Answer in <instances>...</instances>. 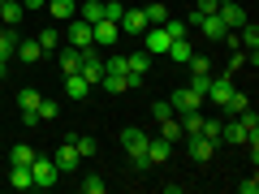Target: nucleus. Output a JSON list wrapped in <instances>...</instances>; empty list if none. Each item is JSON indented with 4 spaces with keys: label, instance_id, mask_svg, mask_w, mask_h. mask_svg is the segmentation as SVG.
<instances>
[{
    "label": "nucleus",
    "instance_id": "16",
    "mask_svg": "<svg viewBox=\"0 0 259 194\" xmlns=\"http://www.w3.org/2000/svg\"><path fill=\"white\" fill-rule=\"evenodd\" d=\"M160 138H168L173 147H177V142L186 138V129H182V121H177V112H173V117H164V121H160Z\"/></svg>",
    "mask_w": 259,
    "mask_h": 194
},
{
    "label": "nucleus",
    "instance_id": "26",
    "mask_svg": "<svg viewBox=\"0 0 259 194\" xmlns=\"http://www.w3.org/2000/svg\"><path fill=\"white\" fill-rule=\"evenodd\" d=\"M78 65H82V52L78 47H65L61 52V74H78Z\"/></svg>",
    "mask_w": 259,
    "mask_h": 194
},
{
    "label": "nucleus",
    "instance_id": "44",
    "mask_svg": "<svg viewBox=\"0 0 259 194\" xmlns=\"http://www.w3.org/2000/svg\"><path fill=\"white\" fill-rule=\"evenodd\" d=\"M0 30H5V22H0Z\"/></svg>",
    "mask_w": 259,
    "mask_h": 194
},
{
    "label": "nucleus",
    "instance_id": "5",
    "mask_svg": "<svg viewBox=\"0 0 259 194\" xmlns=\"http://www.w3.org/2000/svg\"><path fill=\"white\" fill-rule=\"evenodd\" d=\"M121 147H125V156H147V129L125 125L121 129Z\"/></svg>",
    "mask_w": 259,
    "mask_h": 194
},
{
    "label": "nucleus",
    "instance_id": "45",
    "mask_svg": "<svg viewBox=\"0 0 259 194\" xmlns=\"http://www.w3.org/2000/svg\"><path fill=\"white\" fill-rule=\"evenodd\" d=\"M0 5H5V0H0Z\"/></svg>",
    "mask_w": 259,
    "mask_h": 194
},
{
    "label": "nucleus",
    "instance_id": "28",
    "mask_svg": "<svg viewBox=\"0 0 259 194\" xmlns=\"http://www.w3.org/2000/svg\"><path fill=\"white\" fill-rule=\"evenodd\" d=\"M177 121H182V129H186V134H199V129H203V112H182Z\"/></svg>",
    "mask_w": 259,
    "mask_h": 194
},
{
    "label": "nucleus",
    "instance_id": "37",
    "mask_svg": "<svg viewBox=\"0 0 259 194\" xmlns=\"http://www.w3.org/2000/svg\"><path fill=\"white\" fill-rule=\"evenodd\" d=\"M121 13H125V5H117V0L104 5V18H108V22H121Z\"/></svg>",
    "mask_w": 259,
    "mask_h": 194
},
{
    "label": "nucleus",
    "instance_id": "13",
    "mask_svg": "<svg viewBox=\"0 0 259 194\" xmlns=\"http://www.w3.org/2000/svg\"><path fill=\"white\" fill-rule=\"evenodd\" d=\"M65 95H69V100H78V104H82L87 95H91V82H87L82 74H65Z\"/></svg>",
    "mask_w": 259,
    "mask_h": 194
},
{
    "label": "nucleus",
    "instance_id": "17",
    "mask_svg": "<svg viewBox=\"0 0 259 194\" xmlns=\"http://www.w3.org/2000/svg\"><path fill=\"white\" fill-rule=\"evenodd\" d=\"M91 35H95V43H117L121 26H117V22H108V18H104V22H95V26H91Z\"/></svg>",
    "mask_w": 259,
    "mask_h": 194
},
{
    "label": "nucleus",
    "instance_id": "18",
    "mask_svg": "<svg viewBox=\"0 0 259 194\" xmlns=\"http://www.w3.org/2000/svg\"><path fill=\"white\" fill-rule=\"evenodd\" d=\"M13 52L22 56L26 65H35V61H44V47H39V39H18V47Z\"/></svg>",
    "mask_w": 259,
    "mask_h": 194
},
{
    "label": "nucleus",
    "instance_id": "38",
    "mask_svg": "<svg viewBox=\"0 0 259 194\" xmlns=\"http://www.w3.org/2000/svg\"><path fill=\"white\" fill-rule=\"evenodd\" d=\"M104 91H108V95H121V91H125V78H104Z\"/></svg>",
    "mask_w": 259,
    "mask_h": 194
},
{
    "label": "nucleus",
    "instance_id": "21",
    "mask_svg": "<svg viewBox=\"0 0 259 194\" xmlns=\"http://www.w3.org/2000/svg\"><path fill=\"white\" fill-rule=\"evenodd\" d=\"M9 185L13 190H30V164H9Z\"/></svg>",
    "mask_w": 259,
    "mask_h": 194
},
{
    "label": "nucleus",
    "instance_id": "31",
    "mask_svg": "<svg viewBox=\"0 0 259 194\" xmlns=\"http://www.w3.org/2000/svg\"><path fill=\"white\" fill-rule=\"evenodd\" d=\"M30 160H35V151H30L26 142H18V147L9 151V164H30Z\"/></svg>",
    "mask_w": 259,
    "mask_h": 194
},
{
    "label": "nucleus",
    "instance_id": "24",
    "mask_svg": "<svg viewBox=\"0 0 259 194\" xmlns=\"http://www.w3.org/2000/svg\"><path fill=\"white\" fill-rule=\"evenodd\" d=\"M78 18L91 22V26H95V22H104V0H87V5H78Z\"/></svg>",
    "mask_w": 259,
    "mask_h": 194
},
{
    "label": "nucleus",
    "instance_id": "32",
    "mask_svg": "<svg viewBox=\"0 0 259 194\" xmlns=\"http://www.w3.org/2000/svg\"><path fill=\"white\" fill-rule=\"evenodd\" d=\"M35 112H39V121H52L61 108H56V100H44V95H39V108H35Z\"/></svg>",
    "mask_w": 259,
    "mask_h": 194
},
{
    "label": "nucleus",
    "instance_id": "20",
    "mask_svg": "<svg viewBox=\"0 0 259 194\" xmlns=\"http://www.w3.org/2000/svg\"><path fill=\"white\" fill-rule=\"evenodd\" d=\"M48 13H52L56 22H69V18H78V5L74 0H48Z\"/></svg>",
    "mask_w": 259,
    "mask_h": 194
},
{
    "label": "nucleus",
    "instance_id": "22",
    "mask_svg": "<svg viewBox=\"0 0 259 194\" xmlns=\"http://www.w3.org/2000/svg\"><path fill=\"white\" fill-rule=\"evenodd\" d=\"M18 26H5V30H0V61H9V56H13V47H18Z\"/></svg>",
    "mask_w": 259,
    "mask_h": 194
},
{
    "label": "nucleus",
    "instance_id": "36",
    "mask_svg": "<svg viewBox=\"0 0 259 194\" xmlns=\"http://www.w3.org/2000/svg\"><path fill=\"white\" fill-rule=\"evenodd\" d=\"M56 43H61V35H56L52 26H44V30H39V47H44V52H48V47H56Z\"/></svg>",
    "mask_w": 259,
    "mask_h": 194
},
{
    "label": "nucleus",
    "instance_id": "2",
    "mask_svg": "<svg viewBox=\"0 0 259 194\" xmlns=\"http://www.w3.org/2000/svg\"><path fill=\"white\" fill-rule=\"evenodd\" d=\"M56 177H61V168H56L48 156L30 160V181H35V185H44V190H48V185H56Z\"/></svg>",
    "mask_w": 259,
    "mask_h": 194
},
{
    "label": "nucleus",
    "instance_id": "10",
    "mask_svg": "<svg viewBox=\"0 0 259 194\" xmlns=\"http://www.w3.org/2000/svg\"><path fill=\"white\" fill-rule=\"evenodd\" d=\"M52 164L61 168V173H74V168H78V147H74V134H69V138H65V147L52 156Z\"/></svg>",
    "mask_w": 259,
    "mask_h": 194
},
{
    "label": "nucleus",
    "instance_id": "7",
    "mask_svg": "<svg viewBox=\"0 0 259 194\" xmlns=\"http://www.w3.org/2000/svg\"><path fill=\"white\" fill-rule=\"evenodd\" d=\"M78 74H82L87 78V82H100V78H104V56L100 52H95V47H87V52H82V65H78Z\"/></svg>",
    "mask_w": 259,
    "mask_h": 194
},
{
    "label": "nucleus",
    "instance_id": "30",
    "mask_svg": "<svg viewBox=\"0 0 259 194\" xmlns=\"http://www.w3.org/2000/svg\"><path fill=\"white\" fill-rule=\"evenodd\" d=\"M164 30H168V39H186V35H190V26H186L182 18H173V13H168V22H164Z\"/></svg>",
    "mask_w": 259,
    "mask_h": 194
},
{
    "label": "nucleus",
    "instance_id": "43",
    "mask_svg": "<svg viewBox=\"0 0 259 194\" xmlns=\"http://www.w3.org/2000/svg\"><path fill=\"white\" fill-rule=\"evenodd\" d=\"M22 9H44V0H22Z\"/></svg>",
    "mask_w": 259,
    "mask_h": 194
},
{
    "label": "nucleus",
    "instance_id": "4",
    "mask_svg": "<svg viewBox=\"0 0 259 194\" xmlns=\"http://www.w3.org/2000/svg\"><path fill=\"white\" fill-rule=\"evenodd\" d=\"M186 151H190L194 164H207V160L216 156V142H212V138H203V134H186Z\"/></svg>",
    "mask_w": 259,
    "mask_h": 194
},
{
    "label": "nucleus",
    "instance_id": "40",
    "mask_svg": "<svg viewBox=\"0 0 259 194\" xmlns=\"http://www.w3.org/2000/svg\"><path fill=\"white\" fill-rule=\"evenodd\" d=\"M238 190L242 194H259V181H255V177H246V181H238Z\"/></svg>",
    "mask_w": 259,
    "mask_h": 194
},
{
    "label": "nucleus",
    "instance_id": "15",
    "mask_svg": "<svg viewBox=\"0 0 259 194\" xmlns=\"http://www.w3.org/2000/svg\"><path fill=\"white\" fill-rule=\"evenodd\" d=\"M168 156H173V142L168 138H147V160L151 164H164Z\"/></svg>",
    "mask_w": 259,
    "mask_h": 194
},
{
    "label": "nucleus",
    "instance_id": "11",
    "mask_svg": "<svg viewBox=\"0 0 259 194\" xmlns=\"http://www.w3.org/2000/svg\"><path fill=\"white\" fill-rule=\"evenodd\" d=\"M199 30H203V35L212 39V43H221V39L229 35V26L221 22V13H203V18H199Z\"/></svg>",
    "mask_w": 259,
    "mask_h": 194
},
{
    "label": "nucleus",
    "instance_id": "25",
    "mask_svg": "<svg viewBox=\"0 0 259 194\" xmlns=\"http://www.w3.org/2000/svg\"><path fill=\"white\" fill-rule=\"evenodd\" d=\"M18 108L22 112H35L39 108V91H35V86H22V91H18ZM35 117H39V112H35Z\"/></svg>",
    "mask_w": 259,
    "mask_h": 194
},
{
    "label": "nucleus",
    "instance_id": "12",
    "mask_svg": "<svg viewBox=\"0 0 259 194\" xmlns=\"http://www.w3.org/2000/svg\"><path fill=\"white\" fill-rule=\"evenodd\" d=\"M117 26L125 30V35H143V30H147V13H143V9H125Z\"/></svg>",
    "mask_w": 259,
    "mask_h": 194
},
{
    "label": "nucleus",
    "instance_id": "6",
    "mask_svg": "<svg viewBox=\"0 0 259 194\" xmlns=\"http://www.w3.org/2000/svg\"><path fill=\"white\" fill-rule=\"evenodd\" d=\"M69 47H78V52H87V47H95L91 22H82V18H69Z\"/></svg>",
    "mask_w": 259,
    "mask_h": 194
},
{
    "label": "nucleus",
    "instance_id": "9",
    "mask_svg": "<svg viewBox=\"0 0 259 194\" xmlns=\"http://www.w3.org/2000/svg\"><path fill=\"white\" fill-rule=\"evenodd\" d=\"M143 43H147V52H151V56H164L173 39H168V30H164V26H147V30H143Z\"/></svg>",
    "mask_w": 259,
    "mask_h": 194
},
{
    "label": "nucleus",
    "instance_id": "23",
    "mask_svg": "<svg viewBox=\"0 0 259 194\" xmlns=\"http://www.w3.org/2000/svg\"><path fill=\"white\" fill-rule=\"evenodd\" d=\"M125 74H130V69H125V56L112 52L108 61H104V78H125ZM104 78H100V82H104Z\"/></svg>",
    "mask_w": 259,
    "mask_h": 194
},
{
    "label": "nucleus",
    "instance_id": "41",
    "mask_svg": "<svg viewBox=\"0 0 259 194\" xmlns=\"http://www.w3.org/2000/svg\"><path fill=\"white\" fill-rule=\"evenodd\" d=\"M194 9H199V13H216V9H221V0H199Z\"/></svg>",
    "mask_w": 259,
    "mask_h": 194
},
{
    "label": "nucleus",
    "instance_id": "39",
    "mask_svg": "<svg viewBox=\"0 0 259 194\" xmlns=\"http://www.w3.org/2000/svg\"><path fill=\"white\" fill-rule=\"evenodd\" d=\"M207 82H212V74H190V86H194V91H199V95L207 91Z\"/></svg>",
    "mask_w": 259,
    "mask_h": 194
},
{
    "label": "nucleus",
    "instance_id": "29",
    "mask_svg": "<svg viewBox=\"0 0 259 194\" xmlns=\"http://www.w3.org/2000/svg\"><path fill=\"white\" fill-rule=\"evenodd\" d=\"M74 147H78V156H95V151H100V142H95L91 134H74Z\"/></svg>",
    "mask_w": 259,
    "mask_h": 194
},
{
    "label": "nucleus",
    "instance_id": "3",
    "mask_svg": "<svg viewBox=\"0 0 259 194\" xmlns=\"http://www.w3.org/2000/svg\"><path fill=\"white\" fill-rule=\"evenodd\" d=\"M168 104H173V112H199V108H203V95L186 82V86H177V91H173V100H168Z\"/></svg>",
    "mask_w": 259,
    "mask_h": 194
},
{
    "label": "nucleus",
    "instance_id": "34",
    "mask_svg": "<svg viewBox=\"0 0 259 194\" xmlns=\"http://www.w3.org/2000/svg\"><path fill=\"white\" fill-rule=\"evenodd\" d=\"M186 65H190V74H212V61H207V56H199V52H194Z\"/></svg>",
    "mask_w": 259,
    "mask_h": 194
},
{
    "label": "nucleus",
    "instance_id": "8",
    "mask_svg": "<svg viewBox=\"0 0 259 194\" xmlns=\"http://www.w3.org/2000/svg\"><path fill=\"white\" fill-rule=\"evenodd\" d=\"M216 13H221V22H225L229 30H238L242 22H250V18H246V5H238V0H221V9H216Z\"/></svg>",
    "mask_w": 259,
    "mask_h": 194
},
{
    "label": "nucleus",
    "instance_id": "19",
    "mask_svg": "<svg viewBox=\"0 0 259 194\" xmlns=\"http://www.w3.org/2000/svg\"><path fill=\"white\" fill-rule=\"evenodd\" d=\"M22 18H26V9H22V0H5V5H0V22H5V26H18Z\"/></svg>",
    "mask_w": 259,
    "mask_h": 194
},
{
    "label": "nucleus",
    "instance_id": "14",
    "mask_svg": "<svg viewBox=\"0 0 259 194\" xmlns=\"http://www.w3.org/2000/svg\"><path fill=\"white\" fill-rule=\"evenodd\" d=\"M164 56H168V61H173V65H186V61H190V56H194V47H190V35H186V39H173Z\"/></svg>",
    "mask_w": 259,
    "mask_h": 194
},
{
    "label": "nucleus",
    "instance_id": "35",
    "mask_svg": "<svg viewBox=\"0 0 259 194\" xmlns=\"http://www.w3.org/2000/svg\"><path fill=\"white\" fill-rule=\"evenodd\" d=\"M164 117H173V104H168V100L151 104V121H156V125H160V121H164Z\"/></svg>",
    "mask_w": 259,
    "mask_h": 194
},
{
    "label": "nucleus",
    "instance_id": "1",
    "mask_svg": "<svg viewBox=\"0 0 259 194\" xmlns=\"http://www.w3.org/2000/svg\"><path fill=\"white\" fill-rule=\"evenodd\" d=\"M229 95H233V78L225 74V78H212V82H207V91H203V100L212 104L216 112H221L225 104H229Z\"/></svg>",
    "mask_w": 259,
    "mask_h": 194
},
{
    "label": "nucleus",
    "instance_id": "42",
    "mask_svg": "<svg viewBox=\"0 0 259 194\" xmlns=\"http://www.w3.org/2000/svg\"><path fill=\"white\" fill-rule=\"evenodd\" d=\"M130 164L139 168V173H147V168H151V160H147V156H130Z\"/></svg>",
    "mask_w": 259,
    "mask_h": 194
},
{
    "label": "nucleus",
    "instance_id": "27",
    "mask_svg": "<svg viewBox=\"0 0 259 194\" xmlns=\"http://www.w3.org/2000/svg\"><path fill=\"white\" fill-rule=\"evenodd\" d=\"M143 13H147V26H164V22H168V9H164V0H156V5H147Z\"/></svg>",
    "mask_w": 259,
    "mask_h": 194
},
{
    "label": "nucleus",
    "instance_id": "33",
    "mask_svg": "<svg viewBox=\"0 0 259 194\" xmlns=\"http://www.w3.org/2000/svg\"><path fill=\"white\" fill-rule=\"evenodd\" d=\"M82 190H87V194H104V190H108V181L91 173V177H82Z\"/></svg>",
    "mask_w": 259,
    "mask_h": 194
}]
</instances>
